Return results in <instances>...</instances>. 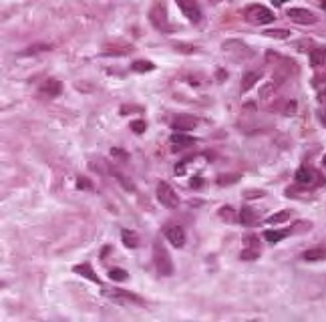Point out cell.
<instances>
[{
    "label": "cell",
    "mask_w": 326,
    "mask_h": 322,
    "mask_svg": "<svg viewBox=\"0 0 326 322\" xmlns=\"http://www.w3.org/2000/svg\"><path fill=\"white\" fill-rule=\"evenodd\" d=\"M244 18H246L250 24L264 26V24H270L276 16L270 8H266L262 4H250V6L244 8Z\"/></svg>",
    "instance_id": "6da1fadb"
},
{
    "label": "cell",
    "mask_w": 326,
    "mask_h": 322,
    "mask_svg": "<svg viewBox=\"0 0 326 322\" xmlns=\"http://www.w3.org/2000/svg\"><path fill=\"white\" fill-rule=\"evenodd\" d=\"M149 22H151L159 32H169V18H167V6L163 0H155L153 6L149 8Z\"/></svg>",
    "instance_id": "7a4b0ae2"
},
{
    "label": "cell",
    "mask_w": 326,
    "mask_h": 322,
    "mask_svg": "<svg viewBox=\"0 0 326 322\" xmlns=\"http://www.w3.org/2000/svg\"><path fill=\"white\" fill-rule=\"evenodd\" d=\"M153 264H155L157 272H159L161 276H171V274H173L171 258H169L167 250L163 248V244H161L159 240H155V244H153Z\"/></svg>",
    "instance_id": "3957f363"
},
{
    "label": "cell",
    "mask_w": 326,
    "mask_h": 322,
    "mask_svg": "<svg viewBox=\"0 0 326 322\" xmlns=\"http://www.w3.org/2000/svg\"><path fill=\"white\" fill-rule=\"evenodd\" d=\"M101 294H103V296H107V298L115 300V302H119V304H143V298L137 296V294L129 292V290H115V288L103 286Z\"/></svg>",
    "instance_id": "277c9868"
},
{
    "label": "cell",
    "mask_w": 326,
    "mask_h": 322,
    "mask_svg": "<svg viewBox=\"0 0 326 322\" xmlns=\"http://www.w3.org/2000/svg\"><path fill=\"white\" fill-rule=\"evenodd\" d=\"M155 195H157V199H159V204L165 206V208H178V206H179V197H178L175 190H173V187H171L167 181H159V183H157Z\"/></svg>",
    "instance_id": "5b68a950"
},
{
    "label": "cell",
    "mask_w": 326,
    "mask_h": 322,
    "mask_svg": "<svg viewBox=\"0 0 326 322\" xmlns=\"http://www.w3.org/2000/svg\"><path fill=\"white\" fill-rule=\"evenodd\" d=\"M179 6V10L183 12V16L189 20V22H194L197 24L201 20V8L197 4V0H175Z\"/></svg>",
    "instance_id": "8992f818"
},
{
    "label": "cell",
    "mask_w": 326,
    "mask_h": 322,
    "mask_svg": "<svg viewBox=\"0 0 326 322\" xmlns=\"http://www.w3.org/2000/svg\"><path fill=\"white\" fill-rule=\"evenodd\" d=\"M163 234H165L167 242H171L173 248H181L185 244V232H183V227L178 225V224L165 225V227H163Z\"/></svg>",
    "instance_id": "52a82bcc"
},
{
    "label": "cell",
    "mask_w": 326,
    "mask_h": 322,
    "mask_svg": "<svg viewBox=\"0 0 326 322\" xmlns=\"http://www.w3.org/2000/svg\"><path fill=\"white\" fill-rule=\"evenodd\" d=\"M38 93H40V97H45V99L59 97L61 93H63V85H61V80H59V79L50 77V79H45V80H43V85H40Z\"/></svg>",
    "instance_id": "ba28073f"
},
{
    "label": "cell",
    "mask_w": 326,
    "mask_h": 322,
    "mask_svg": "<svg viewBox=\"0 0 326 322\" xmlns=\"http://www.w3.org/2000/svg\"><path fill=\"white\" fill-rule=\"evenodd\" d=\"M169 143L173 145V151H179V149H187V147L196 145L197 139L192 137V135H187L185 131H175L173 135L169 137Z\"/></svg>",
    "instance_id": "9c48e42d"
},
{
    "label": "cell",
    "mask_w": 326,
    "mask_h": 322,
    "mask_svg": "<svg viewBox=\"0 0 326 322\" xmlns=\"http://www.w3.org/2000/svg\"><path fill=\"white\" fill-rule=\"evenodd\" d=\"M288 16L296 24H314L316 22V16L312 15L310 10H306V8H290L288 10Z\"/></svg>",
    "instance_id": "30bf717a"
},
{
    "label": "cell",
    "mask_w": 326,
    "mask_h": 322,
    "mask_svg": "<svg viewBox=\"0 0 326 322\" xmlns=\"http://www.w3.org/2000/svg\"><path fill=\"white\" fill-rule=\"evenodd\" d=\"M199 125V121L196 119V117H192V115H179V117H175L173 119V123H171V129H175V131H192V129H196Z\"/></svg>",
    "instance_id": "8fae6325"
},
{
    "label": "cell",
    "mask_w": 326,
    "mask_h": 322,
    "mask_svg": "<svg viewBox=\"0 0 326 322\" xmlns=\"http://www.w3.org/2000/svg\"><path fill=\"white\" fill-rule=\"evenodd\" d=\"M316 177H318V173L308 169V167H300V169L296 171V181L302 183V185H312V183L316 181Z\"/></svg>",
    "instance_id": "7c38bea8"
},
{
    "label": "cell",
    "mask_w": 326,
    "mask_h": 322,
    "mask_svg": "<svg viewBox=\"0 0 326 322\" xmlns=\"http://www.w3.org/2000/svg\"><path fill=\"white\" fill-rule=\"evenodd\" d=\"M302 258L306 262H322L326 260V248L324 246H316V248H310L302 254Z\"/></svg>",
    "instance_id": "4fadbf2b"
},
{
    "label": "cell",
    "mask_w": 326,
    "mask_h": 322,
    "mask_svg": "<svg viewBox=\"0 0 326 322\" xmlns=\"http://www.w3.org/2000/svg\"><path fill=\"white\" fill-rule=\"evenodd\" d=\"M131 45H117V43H107L103 47V52L105 55H129L131 52Z\"/></svg>",
    "instance_id": "5bb4252c"
},
{
    "label": "cell",
    "mask_w": 326,
    "mask_h": 322,
    "mask_svg": "<svg viewBox=\"0 0 326 322\" xmlns=\"http://www.w3.org/2000/svg\"><path fill=\"white\" fill-rule=\"evenodd\" d=\"M73 270H75V274H79V276H83V278H89L91 282H95V284H99V276L97 274H95V270H93V268L89 266V264H79V266H75L73 268Z\"/></svg>",
    "instance_id": "9a60e30c"
},
{
    "label": "cell",
    "mask_w": 326,
    "mask_h": 322,
    "mask_svg": "<svg viewBox=\"0 0 326 322\" xmlns=\"http://www.w3.org/2000/svg\"><path fill=\"white\" fill-rule=\"evenodd\" d=\"M290 234H292V230H266V232H264V238H266L268 244H278L280 240H284V238L290 236Z\"/></svg>",
    "instance_id": "2e32d148"
},
{
    "label": "cell",
    "mask_w": 326,
    "mask_h": 322,
    "mask_svg": "<svg viewBox=\"0 0 326 322\" xmlns=\"http://www.w3.org/2000/svg\"><path fill=\"white\" fill-rule=\"evenodd\" d=\"M121 240H123L125 248H129V250L139 246V236L135 234V232H131V230H123V232H121Z\"/></svg>",
    "instance_id": "e0dca14e"
},
{
    "label": "cell",
    "mask_w": 326,
    "mask_h": 322,
    "mask_svg": "<svg viewBox=\"0 0 326 322\" xmlns=\"http://www.w3.org/2000/svg\"><path fill=\"white\" fill-rule=\"evenodd\" d=\"M260 79V73H256V71H250L242 77V93H248L254 85H256V80Z\"/></svg>",
    "instance_id": "ac0fdd59"
},
{
    "label": "cell",
    "mask_w": 326,
    "mask_h": 322,
    "mask_svg": "<svg viewBox=\"0 0 326 322\" xmlns=\"http://www.w3.org/2000/svg\"><path fill=\"white\" fill-rule=\"evenodd\" d=\"M155 69V64L151 61H135L131 64V71L133 73H149V71H153Z\"/></svg>",
    "instance_id": "d6986e66"
},
{
    "label": "cell",
    "mask_w": 326,
    "mask_h": 322,
    "mask_svg": "<svg viewBox=\"0 0 326 322\" xmlns=\"http://www.w3.org/2000/svg\"><path fill=\"white\" fill-rule=\"evenodd\" d=\"M324 63H326L324 50L322 48H312V52H310V64L312 66H322Z\"/></svg>",
    "instance_id": "ffe728a7"
},
{
    "label": "cell",
    "mask_w": 326,
    "mask_h": 322,
    "mask_svg": "<svg viewBox=\"0 0 326 322\" xmlns=\"http://www.w3.org/2000/svg\"><path fill=\"white\" fill-rule=\"evenodd\" d=\"M276 91H278V85L274 83V80H268V83L262 87V91H260V97L262 99H272L276 95Z\"/></svg>",
    "instance_id": "44dd1931"
},
{
    "label": "cell",
    "mask_w": 326,
    "mask_h": 322,
    "mask_svg": "<svg viewBox=\"0 0 326 322\" xmlns=\"http://www.w3.org/2000/svg\"><path fill=\"white\" fill-rule=\"evenodd\" d=\"M290 218V211L288 209H284V211H276V213H272V216L266 220V224H284Z\"/></svg>",
    "instance_id": "7402d4cb"
},
{
    "label": "cell",
    "mask_w": 326,
    "mask_h": 322,
    "mask_svg": "<svg viewBox=\"0 0 326 322\" xmlns=\"http://www.w3.org/2000/svg\"><path fill=\"white\" fill-rule=\"evenodd\" d=\"M240 222H242L244 225H252V224L256 222L254 211H252L250 208H242V209H240Z\"/></svg>",
    "instance_id": "603a6c76"
},
{
    "label": "cell",
    "mask_w": 326,
    "mask_h": 322,
    "mask_svg": "<svg viewBox=\"0 0 326 322\" xmlns=\"http://www.w3.org/2000/svg\"><path fill=\"white\" fill-rule=\"evenodd\" d=\"M109 278L115 280V282H125L129 278V274L123 270V268H111V270H109Z\"/></svg>",
    "instance_id": "cb8c5ba5"
},
{
    "label": "cell",
    "mask_w": 326,
    "mask_h": 322,
    "mask_svg": "<svg viewBox=\"0 0 326 322\" xmlns=\"http://www.w3.org/2000/svg\"><path fill=\"white\" fill-rule=\"evenodd\" d=\"M236 181H240V176L238 173H232V176H220L217 177V185H229V183H236Z\"/></svg>",
    "instance_id": "d4e9b609"
},
{
    "label": "cell",
    "mask_w": 326,
    "mask_h": 322,
    "mask_svg": "<svg viewBox=\"0 0 326 322\" xmlns=\"http://www.w3.org/2000/svg\"><path fill=\"white\" fill-rule=\"evenodd\" d=\"M264 34H266V36H270V38H288V36H290V32H288L286 29H276V31H264Z\"/></svg>",
    "instance_id": "484cf974"
},
{
    "label": "cell",
    "mask_w": 326,
    "mask_h": 322,
    "mask_svg": "<svg viewBox=\"0 0 326 322\" xmlns=\"http://www.w3.org/2000/svg\"><path fill=\"white\" fill-rule=\"evenodd\" d=\"M220 218L226 220V222H234V209L229 208V206H224V208L220 209Z\"/></svg>",
    "instance_id": "4316f807"
},
{
    "label": "cell",
    "mask_w": 326,
    "mask_h": 322,
    "mask_svg": "<svg viewBox=\"0 0 326 322\" xmlns=\"http://www.w3.org/2000/svg\"><path fill=\"white\" fill-rule=\"evenodd\" d=\"M145 129H147V123L141 121V119H137V121H133V123H131V131L133 133H143Z\"/></svg>",
    "instance_id": "83f0119b"
},
{
    "label": "cell",
    "mask_w": 326,
    "mask_h": 322,
    "mask_svg": "<svg viewBox=\"0 0 326 322\" xmlns=\"http://www.w3.org/2000/svg\"><path fill=\"white\" fill-rule=\"evenodd\" d=\"M173 47H175V48H178L179 52H187V55H194V52H196V48H194L192 45H183V43H175Z\"/></svg>",
    "instance_id": "f1b7e54d"
},
{
    "label": "cell",
    "mask_w": 326,
    "mask_h": 322,
    "mask_svg": "<svg viewBox=\"0 0 326 322\" xmlns=\"http://www.w3.org/2000/svg\"><path fill=\"white\" fill-rule=\"evenodd\" d=\"M77 185H79V190H93V183L85 177H77Z\"/></svg>",
    "instance_id": "f546056e"
},
{
    "label": "cell",
    "mask_w": 326,
    "mask_h": 322,
    "mask_svg": "<svg viewBox=\"0 0 326 322\" xmlns=\"http://www.w3.org/2000/svg\"><path fill=\"white\" fill-rule=\"evenodd\" d=\"M258 258V250H244L242 252V260H256Z\"/></svg>",
    "instance_id": "4dcf8cb0"
},
{
    "label": "cell",
    "mask_w": 326,
    "mask_h": 322,
    "mask_svg": "<svg viewBox=\"0 0 326 322\" xmlns=\"http://www.w3.org/2000/svg\"><path fill=\"white\" fill-rule=\"evenodd\" d=\"M296 109H298L296 101H288V103H286V107H284V113H286V115H294V113H296Z\"/></svg>",
    "instance_id": "1f68e13d"
},
{
    "label": "cell",
    "mask_w": 326,
    "mask_h": 322,
    "mask_svg": "<svg viewBox=\"0 0 326 322\" xmlns=\"http://www.w3.org/2000/svg\"><path fill=\"white\" fill-rule=\"evenodd\" d=\"M111 155H113V157H121L123 161H129V155H127L123 149H117V147H113V149H111Z\"/></svg>",
    "instance_id": "d6a6232c"
},
{
    "label": "cell",
    "mask_w": 326,
    "mask_h": 322,
    "mask_svg": "<svg viewBox=\"0 0 326 322\" xmlns=\"http://www.w3.org/2000/svg\"><path fill=\"white\" fill-rule=\"evenodd\" d=\"M189 185H192L194 190H197V187H201V185H203V179H201L199 176H194V177H192V181H189Z\"/></svg>",
    "instance_id": "836d02e7"
},
{
    "label": "cell",
    "mask_w": 326,
    "mask_h": 322,
    "mask_svg": "<svg viewBox=\"0 0 326 322\" xmlns=\"http://www.w3.org/2000/svg\"><path fill=\"white\" fill-rule=\"evenodd\" d=\"M115 177H117V181H121V183H123L125 187H127V190H133V185L125 179V176H121V173H115Z\"/></svg>",
    "instance_id": "e575fe53"
},
{
    "label": "cell",
    "mask_w": 326,
    "mask_h": 322,
    "mask_svg": "<svg viewBox=\"0 0 326 322\" xmlns=\"http://www.w3.org/2000/svg\"><path fill=\"white\" fill-rule=\"evenodd\" d=\"M244 195L246 197H262V195H266V192H246Z\"/></svg>",
    "instance_id": "d590c367"
},
{
    "label": "cell",
    "mask_w": 326,
    "mask_h": 322,
    "mask_svg": "<svg viewBox=\"0 0 326 322\" xmlns=\"http://www.w3.org/2000/svg\"><path fill=\"white\" fill-rule=\"evenodd\" d=\"M284 2H288V0H272V4H274V6H280Z\"/></svg>",
    "instance_id": "8d00e7d4"
},
{
    "label": "cell",
    "mask_w": 326,
    "mask_h": 322,
    "mask_svg": "<svg viewBox=\"0 0 326 322\" xmlns=\"http://www.w3.org/2000/svg\"><path fill=\"white\" fill-rule=\"evenodd\" d=\"M320 8H322V10H326V0H320Z\"/></svg>",
    "instance_id": "74e56055"
},
{
    "label": "cell",
    "mask_w": 326,
    "mask_h": 322,
    "mask_svg": "<svg viewBox=\"0 0 326 322\" xmlns=\"http://www.w3.org/2000/svg\"><path fill=\"white\" fill-rule=\"evenodd\" d=\"M322 163H324V165H326V155H324V159H322Z\"/></svg>",
    "instance_id": "f35d334b"
},
{
    "label": "cell",
    "mask_w": 326,
    "mask_h": 322,
    "mask_svg": "<svg viewBox=\"0 0 326 322\" xmlns=\"http://www.w3.org/2000/svg\"><path fill=\"white\" fill-rule=\"evenodd\" d=\"M322 50H324V55H326V47H324V48H322Z\"/></svg>",
    "instance_id": "ab89813d"
},
{
    "label": "cell",
    "mask_w": 326,
    "mask_h": 322,
    "mask_svg": "<svg viewBox=\"0 0 326 322\" xmlns=\"http://www.w3.org/2000/svg\"><path fill=\"white\" fill-rule=\"evenodd\" d=\"M324 99H326V91H324Z\"/></svg>",
    "instance_id": "60d3db41"
}]
</instances>
